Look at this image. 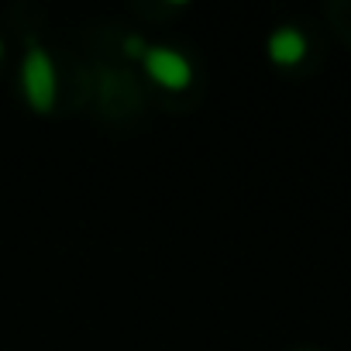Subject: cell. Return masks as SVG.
<instances>
[{"instance_id": "3", "label": "cell", "mask_w": 351, "mask_h": 351, "mask_svg": "<svg viewBox=\"0 0 351 351\" xmlns=\"http://www.w3.org/2000/svg\"><path fill=\"white\" fill-rule=\"evenodd\" d=\"M303 52H306V42H303V35H300L296 28H282V32H276L272 42H269V56H272V62H279V66L300 62Z\"/></svg>"}, {"instance_id": "2", "label": "cell", "mask_w": 351, "mask_h": 351, "mask_svg": "<svg viewBox=\"0 0 351 351\" xmlns=\"http://www.w3.org/2000/svg\"><path fill=\"white\" fill-rule=\"evenodd\" d=\"M145 66H148V76L165 90H183L190 83V62L172 49H148Z\"/></svg>"}, {"instance_id": "1", "label": "cell", "mask_w": 351, "mask_h": 351, "mask_svg": "<svg viewBox=\"0 0 351 351\" xmlns=\"http://www.w3.org/2000/svg\"><path fill=\"white\" fill-rule=\"evenodd\" d=\"M21 83H25V97L32 100L35 110H49L56 100V69L49 62V56L42 49H32L25 66H21Z\"/></svg>"}]
</instances>
